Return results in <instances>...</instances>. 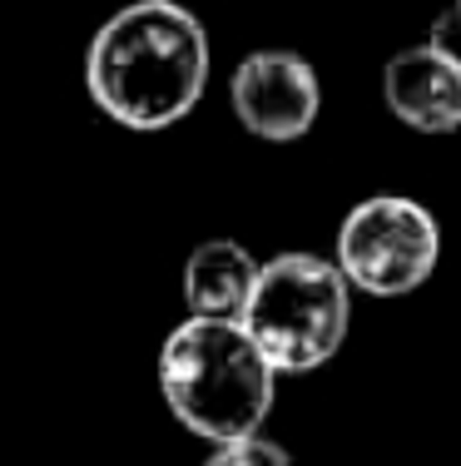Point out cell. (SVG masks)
<instances>
[{"mask_svg": "<svg viewBox=\"0 0 461 466\" xmlns=\"http://www.w3.org/2000/svg\"><path fill=\"white\" fill-rule=\"evenodd\" d=\"M159 392L179 427L218 447L263 431L278 368L238 318H184L159 348Z\"/></svg>", "mask_w": 461, "mask_h": 466, "instance_id": "obj_2", "label": "cell"}, {"mask_svg": "<svg viewBox=\"0 0 461 466\" xmlns=\"http://www.w3.org/2000/svg\"><path fill=\"white\" fill-rule=\"evenodd\" d=\"M204 466H293V457L278 447V441H268L258 431V437H238V441H218L214 451H208Z\"/></svg>", "mask_w": 461, "mask_h": 466, "instance_id": "obj_8", "label": "cell"}, {"mask_svg": "<svg viewBox=\"0 0 461 466\" xmlns=\"http://www.w3.org/2000/svg\"><path fill=\"white\" fill-rule=\"evenodd\" d=\"M228 105H234L238 125L248 135L268 144H293L317 125L323 109V85L317 70L293 50H254L238 60L234 80H228Z\"/></svg>", "mask_w": 461, "mask_h": 466, "instance_id": "obj_5", "label": "cell"}, {"mask_svg": "<svg viewBox=\"0 0 461 466\" xmlns=\"http://www.w3.org/2000/svg\"><path fill=\"white\" fill-rule=\"evenodd\" d=\"M382 99L392 119L416 135H456L461 129V65L436 46L397 50L382 70Z\"/></svg>", "mask_w": 461, "mask_h": 466, "instance_id": "obj_6", "label": "cell"}, {"mask_svg": "<svg viewBox=\"0 0 461 466\" xmlns=\"http://www.w3.org/2000/svg\"><path fill=\"white\" fill-rule=\"evenodd\" d=\"M204 20L174 0H135L95 30L85 50V90L115 125L154 135L194 115L208 85Z\"/></svg>", "mask_w": 461, "mask_h": 466, "instance_id": "obj_1", "label": "cell"}, {"mask_svg": "<svg viewBox=\"0 0 461 466\" xmlns=\"http://www.w3.org/2000/svg\"><path fill=\"white\" fill-rule=\"evenodd\" d=\"M254 342L268 352L278 377H303L333 362L353 323V283L337 258L317 253H278L263 263L254 298L238 318Z\"/></svg>", "mask_w": 461, "mask_h": 466, "instance_id": "obj_3", "label": "cell"}, {"mask_svg": "<svg viewBox=\"0 0 461 466\" xmlns=\"http://www.w3.org/2000/svg\"><path fill=\"white\" fill-rule=\"evenodd\" d=\"M426 46H436L442 55H452V60L461 65V5L442 10V15L432 20V35H426Z\"/></svg>", "mask_w": 461, "mask_h": 466, "instance_id": "obj_9", "label": "cell"}, {"mask_svg": "<svg viewBox=\"0 0 461 466\" xmlns=\"http://www.w3.org/2000/svg\"><path fill=\"white\" fill-rule=\"evenodd\" d=\"M456 5H461V0H456Z\"/></svg>", "mask_w": 461, "mask_h": 466, "instance_id": "obj_10", "label": "cell"}, {"mask_svg": "<svg viewBox=\"0 0 461 466\" xmlns=\"http://www.w3.org/2000/svg\"><path fill=\"white\" fill-rule=\"evenodd\" d=\"M442 258V228L432 208L407 194L362 198L337 228V268L357 293L407 298L436 273Z\"/></svg>", "mask_w": 461, "mask_h": 466, "instance_id": "obj_4", "label": "cell"}, {"mask_svg": "<svg viewBox=\"0 0 461 466\" xmlns=\"http://www.w3.org/2000/svg\"><path fill=\"white\" fill-rule=\"evenodd\" d=\"M263 263L234 238H208L184 263V303L189 318H244Z\"/></svg>", "mask_w": 461, "mask_h": 466, "instance_id": "obj_7", "label": "cell"}]
</instances>
